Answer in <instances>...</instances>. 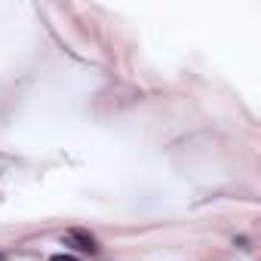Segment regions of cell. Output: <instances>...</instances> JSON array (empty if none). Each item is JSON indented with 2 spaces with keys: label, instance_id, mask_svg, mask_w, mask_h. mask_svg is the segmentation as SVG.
<instances>
[{
  "label": "cell",
  "instance_id": "6da1fadb",
  "mask_svg": "<svg viewBox=\"0 0 261 261\" xmlns=\"http://www.w3.org/2000/svg\"><path fill=\"white\" fill-rule=\"evenodd\" d=\"M62 243H65V246H71V249H77V252H86V255L98 252V243H95V237H92L89 230H83V227H71V230H65Z\"/></svg>",
  "mask_w": 261,
  "mask_h": 261
},
{
  "label": "cell",
  "instance_id": "7a4b0ae2",
  "mask_svg": "<svg viewBox=\"0 0 261 261\" xmlns=\"http://www.w3.org/2000/svg\"><path fill=\"white\" fill-rule=\"evenodd\" d=\"M49 261H77V258H74V255H68V252H56Z\"/></svg>",
  "mask_w": 261,
  "mask_h": 261
},
{
  "label": "cell",
  "instance_id": "3957f363",
  "mask_svg": "<svg viewBox=\"0 0 261 261\" xmlns=\"http://www.w3.org/2000/svg\"><path fill=\"white\" fill-rule=\"evenodd\" d=\"M0 261H7V255H4V252H0Z\"/></svg>",
  "mask_w": 261,
  "mask_h": 261
}]
</instances>
